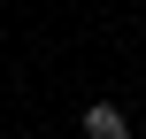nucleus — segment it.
<instances>
[{
	"instance_id": "nucleus-1",
	"label": "nucleus",
	"mask_w": 146,
	"mask_h": 139,
	"mask_svg": "<svg viewBox=\"0 0 146 139\" xmlns=\"http://www.w3.org/2000/svg\"><path fill=\"white\" fill-rule=\"evenodd\" d=\"M77 139H131V116H123L115 101H92L85 124H77Z\"/></svg>"
}]
</instances>
